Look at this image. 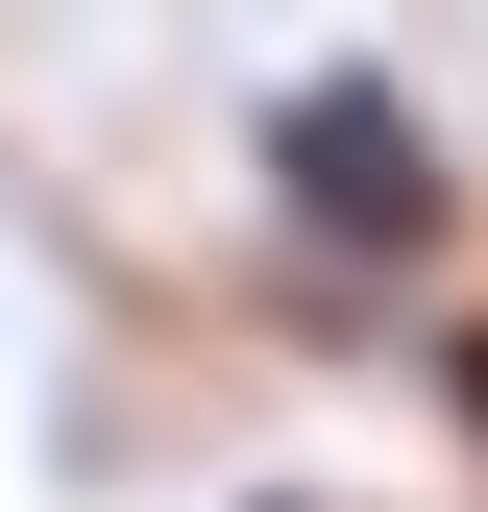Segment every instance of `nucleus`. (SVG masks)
I'll return each mask as SVG.
<instances>
[{"mask_svg": "<svg viewBox=\"0 0 488 512\" xmlns=\"http://www.w3.org/2000/svg\"><path fill=\"white\" fill-rule=\"evenodd\" d=\"M244 171H269L293 269H342V293H415V269L464 244V147L415 122V74H366V49H318V74H269V122H244Z\"/></svg>", "mask_w": 488, "mask_h": 512, "instance_id": "1", "label": "nucleus"}, {"mask_svg": "<svg viewBox=\"0 0 488 512\" xmlns=\"http://www.w3.org/2000/svg\"><path fill=\"white\" fill-rule=\"evenodd\" d=\"M440 415H464V464H488V317H440Z\"/></svg>", "mask_w": 488, "mask_h": 512, "instance_id": "2", "label": "nucleus"}, {"mask_svg": "<svg viewBox=\"0 0 488 512\" xmlns=\"http://www.w3.org/2000/svg\"><path fill=\"white\" fill-rule=\"evenodd\" d=\"M244 512H342V488H244Z\"/></svg>", "mask_w": 488, "mask_h": 512, "instance_id": "3", "label": "nucleus"}]
</instances>
